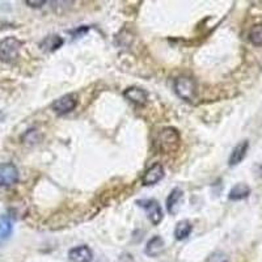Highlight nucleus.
Masks as SVG:
<instances>
[{"instance_id":"obj_1","label":"nucleus","mask_w":262,"mask_h":262,"mask_svg":"<svg viewBox=\"0 0 262 262\" xmlns=\"http://www.w3.org/2000/svg\"><path fill=\"white\" fill-rule=\"evenodd\" d=\"M155 146L160 154H172L180 146V134L176 128L165 127L158 133L155 138Z\"/></svg>"},{"instance_id":"obj_2","label":"nucleus","mask_w":262,"mask_h":262,"mask_svg":"<svg viewBox=\"0 0 262 262\" xmlns=\"http://www.w3.org/2000/svg\"><path fill=\"white\" fill-rule=\"evenodd\" d=\"M21 42L15 37H7L0 41V60L4 63H13L20 55Z\"/></svg>"},{"instance_id":"obj_3","label":"nucleus","mask_w":262,"mask_h":262,"mask_svg":"<svg viewBox=\"0 0 262 262\" xmlns=\"http://www.w3.org/2000/svg\"><path fill=\"white\" fill-rule=\"evenodd\" d=\"M195 81L188 76H180L174 81V92L185 101H193L195 97Z\"/></svg>"},{"instance_id":"obj_4","label":"nucleus","mask_w":262,"mask_h":262,"mask_svg":"<svg viewBox=\"0 0 262 262\" xmlns=\"http://www.w3.org/2000/svg\"><path fill=\"white\" fill-rule=\"evenodd\" d=\"M76 106H78V96L75 95V93H69V95L62 96V97H59L51 104V109H53L54 113H57L58 116L69 114L70 112L74 111Z\"/></svg>"},{"instance_id":"obj_5","label":"nucleus","mask_w":262,"mask_h":262,"mask_svg":"<svg viewBox=\"0 0 262 262\" xmlns=\"http://www.w3.org/2000/svg\"><path fill=\"white\" fill-rule=\"evenodd\" d=\"M137 205L140 206V207H143L146 210L147 217L149 219L154 226H158V224L161 223L164 217V212L163 209H161V206L159 205L158 201L155 200H143V201H137Z\"/></svg>"},{"instance_id":"obj_6","label":"nucleus","mask_w":262,"mask_h":262,"mask_svg":"<svg viewBox=\"0 0 262 262\" xmlns=\"http://www.w3.org/2000/svg\"><path fill=\"white\" fill-rule=\"evenodd\" d=\"M18 169L15 164L3 163L0 164V186L9 188L18 182Z\"/></svg>"},{"instance_id":"obj_7","label":"nucleus","mask_w":262,"mask_h":262,"mask_svg":"<svg viewBox=\"0 0 262 262\" xmlns=\"http://www.w3.org/2000/svg\"><path fill=\"white\" fill-rule=\"evenodd\" d=\"M93 252L86 245H79L69 252L70 262H92Z\"/></svg>"},{"instance_id":"obj_8","label":"nucleus","mask_w":262,"mask_h":262,"mask_svg":"<svg viewBox=\"0 0 262 262\" xmlns=\"http://www.w3.org/2000/svg\"><path fill=\"white\" fill-rule=\"evenodd\" d=\"M164 177V167L161 164H155L152 165L151 168L146 170L144 176L142 177V184L144 186H151V185L158 184L159 181H161Z\"/></svg>"},{"instance_id":"obj_9","label":"nucleus","mask_w":262,"mask_h":262,"mask_svg":"<svg viewBox=\"0 0 262 262\" xmlns=\"http://www.w3.org/2000/svg\"><path fill=\"white\" fill-rule=\"evenodd\" d=\"M126 100H128L130 102L135 105H146L147 100H148V93L146 92L142 88H138V86H130L123 92Z\"/></svg>"},{"instance_id":"obj_10","label":"nucleus","mask_w":262,"mask_h":262,"mask_svg":"<svg viewBox=\"0 0 262 262\" xmlns=\"http://www.w3.org/2000/svg\"><path fill=\"white\" fill-rule=\"evenodd\" d=\"M248 149H249V142H248V140H243V142H240V143L232 149L231 155H229V159H228L229 165H231V167H235V165L242 163V161L245 159V156H247Z\"/></svg>"},{"instance_id":"obj_11","label":"nucleus","mask_w":262,"mask_h":262,"mask_svg":"<svg viewBox=\"0 0 262 262\" xmlns=\"http://www.w3.org/2000/svg\"><path fill=\"white\" fill-rule=\"evenodd\" d=\"M164 249H165V243H164L163 237H160V236H154L147 243L144 252H146L147 256L154 258V257H159L160 254H163Z\"/></svg>"},{"instance_id":"obj_12","label":"nucleus","mask_w":262,"mask_h":262,"mask_svg":"<svg viewBox=\"0 0 262 262\" xmlns=\"http://www.w3.org/2000/svg\"><path fill=\"white\" fill-rule=\"evenodd\" d=\"M182 196H184V191H182L181 189L176 188L170 191L169 195H168V198H167V202H165V205H167V210L169 214H172V215L177 214Z\"/></svg>"},{"instance_id":"obj_13","label":"nucleus","mask_w":262,"mask_h":262,"mask_svg":"<svg viewBox=\"0 0 262 262\" xmlns=\"http://www.w3.org/2000/svg\"><path fill=\"white\" fill-rule=\"evenodd\" d=\"M62 45V37L57 36V34H51V36L46 37V38L39 43V48H41L42 51H45V53H53V51L58 50Z\"/></svg>"},{"instance_id":"obj_14","label":"nucleus","mask_w":262,"mask_h":262,"mask_svg":"<svg viewBox=\"0 0 262 262\" xmlns=\"http://www.w3.org/2000/svg\"><path fill=\"white\" fill-rule=\"evenodd\" d=\"M250 194V188L244 182H240V184L235 185L228 193V200L229 201H243L245 198H248Z\"/></svg>"},{"instance_id":"obj_15","label":"nucleus","mask_w":262,"mask_h":262,"mask_svg":"<svg viewBox=\"0 0 262 262\" xmlns=\"http://www.w3.org/2000/svg\"><path fill=\"white\" fill-rule=\"evenodd\" d=\"M191 231H193V226L189 221H180L179 223L174 227V237L179 240V242H182V240H186V238L190 236Z\"/></svg>"},{"instance_id":"obj_16","label":"nucleus","mask_w":262,"mask_h":262,"mask_svg":"<svg viewBox=\"0 0 262 262\" xmlns=\"http://www.w3.org/2000/svg\"><path fill=\"white\" fill-rule=\"evenodd\" d=\"M13 226L12 221L8 215H3L0 216V240H6L9 236L12 235Z\"/></svg>"},{"instance_id":"obj_17","label":"nucleus","mask_w":262,"mask_h":262,"mask_svg":"<svg viewBox=\"0 0 262 262\" xmlns=\"http://www.w3.org/2000/svg\"><path fill=\"white\" fill-rule=\"evenodd\" d=\"M249 41L254 46H262V24H256L249 30Z\"/></svg>"},{"instance_id":"obj_18","label":"nucleus","mask_w":262,"mask_h":262,"mask_svg":"<svg viewBox=\"0 0 262 262\" xmlns=\"http://www.w3.org/2000/svg\"><path fill=\"white\" fill-rule=\"evenodd\" d=\"M205 262H229V259L228 256H227L224 252L217 250V252H214V253L210 254V256L206 258Z\"/></svg>"},{"instance_id":"obj_19","label":"nucleus","mask_w":262,"mask_h":262,"mask_svg":"<svg viewBox=\"0 0 262 262\" xmlns=\"http://www.w3.org/2000/svg\"><path fill=\"white\" fill-rule=\"evenodd\" d=\"M25 3L28 4V6L33 7V8H38V7H42L43 4H46L45 0H39V2H33V0H27Z\"/></svg>"}]
</instances>
